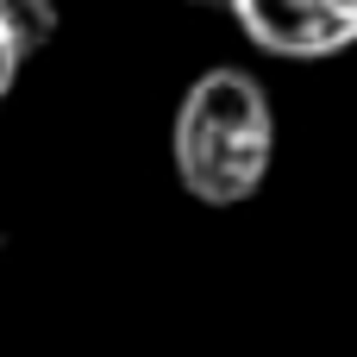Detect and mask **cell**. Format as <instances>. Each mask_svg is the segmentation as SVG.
Listing matches in <instances>:
<instances>
[{"label": "cell", "instance_id": "obj_3", "mask_svg": "<svg viewBox=\"0 0 357 357\" xmlns=\"http://www.w3.org/2000/svg\"><path fill=\"white\" fill-rule=\"evenodd\" d=\"M0 31L19 50V63H31L56 38V0H0Z\"/></svg>", "mask_w": 357, "mask_h": 357}, {"label": "cell", "instance_id": "obj_1", "mask_svg": "<svg viewBox=\"0 0 357 357\" xmlns=\"http://www.w3.org/2000/svg\"><path fill=\"white\" fill-rule=\"evenodd\" d=\"M169 157H176L182 195L201 201V207H245V201H257L264 182H270V163H276L270 88L251 69H238V63L201 69L182 88V100H176Z\"/></svg>", "mask_w": 357, "mask_h": 357}, {"label": "cell", "instance_id": "obj_4", "mask_svg": "<svg viewBox=\"0 0 357 357\" xmlns=\"http://www.w3.org/2000/svg\"><path fill=\"white\" fill-rule=\"evenodd\" d=\"M19 69H25V63H19V50L6 44V31H0V107H6V94H13V82H19Z\"/></svg>", "mask_w": 357, "mask_h": 357}, {"label": "cell", "instance_id": "obj_2", "mask_svg": "<svg viewBox=\"0 0 357 357\" xmlns=\"http://www.w3.org/2000/svg\"><path fill=\"white\" fill-rule=\"evenodd\" d=\"M238 31L282 63H326L357 44V0H232Z\"/></svg>", "mask_w": 357, "mask_h": 357}, {"label": "cell", "instance_id": "obj_5", "mask_svg": "<svg viewBox=\"0 0 357 357\" xmlns=\"http://www.w3.org/2000/svg\"><path fill=\"white\" fill-rule=\"evenodd\" d=\"M182 6H213V13H226L232 0H182Z\"/></svg>", "mask_w": 357, "mask_h": 357}]
</instances>
